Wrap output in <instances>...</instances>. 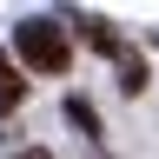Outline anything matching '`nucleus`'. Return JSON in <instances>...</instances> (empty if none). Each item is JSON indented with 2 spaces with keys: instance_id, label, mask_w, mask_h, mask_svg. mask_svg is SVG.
I'll list each match as a JSON object with an SVG mask.
<instances>
[{
  "instance_id": "nucleus-1",
  "label": "nucleus",
  "mask_w": 159,
  "mask_h": 159,
  "mask_svg": "<svg viewBox=\"0 0 159 159\" xmlns=\"http://www.w3.org/2000/svg\"><path fill=\"white\" fill-rule=\"evenodd\" d=\"M13 53L27 60L33 73H66L73 66V40H66L60 20H20L13 27Z\"/></svg>"
},
{
  "instance_id": "nucleus-2",
  "label": "nucleus",
  "mask_w": 159,
  "mask_h": 159,
  "mask_svg": "<svg viewBox=\"0 0 159 159\" xmlns=\"http://www.w3.org/2000/svg\"><path fill=\"white\" fill-rule=\"evenodd\" d=\"M73 27H80V40H86V47H99V53H119V33H113V20H99V13H80Z\"/></svg>"
},
{
  "instance_id": "nucleus-3",
  "label": "nucleus",
  "mask_w": 159,
  "mask_h": 159,
  "mask_svg": "<svg viewBox=\"0 0 159 159\" xmlns=\"http://www.w3.org/2000/svg\"><path fill=\"white\" fill-rule=\"evenodd\" d=\"M113 66H119V93H146V60H139L133 47H119Z\"/></svg>"
},
{
  "instance_id": "nucleus-4",
  "label": "nucleus",
  "mask_w": 159,
  "mask_h": 159,
  "mask_svg": "<svg viewBox=\"0 0 159 159\" xmlns=\"http://www.w3.org/2000/svg\"><path fill=\"white\" fill-rule=\"evenodd\" d=\"M66 119H73V126H80V133H99V113L86 106V99H66Z\"/></svg>"
},
{
  "instance_id": "nucleus-5",
  "label": "nucleus",
  "mask_w": 159,
  "mask_h": 159,
  "mask_svg": "<svg viewBox=\"0 0 159 159\" xmlns=\"http://www.w3.org/2000/svg\"><path fill=\"white\" fill-rule=\"evenodd\" d=\"M20 159H53V152H40V146H27V152H20Z\"/></svg>"
}]
</instances>
